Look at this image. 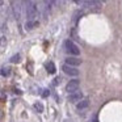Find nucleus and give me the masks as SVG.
I'll use <instances>...</instances> for the list:
<instances>
[{
    "mask_svg": "<svg viewBox=\"0 0 122 122\" xmlns=\"http://www.w3.org/2000/svg\"><path fill=\"white\" fill-rule=\"evenodd\" d=\"M37 7H36V3L33 1H28L26 3V19L28 21H34V19L37 17Z\"/></svg>",
    "mask_w": 122,
    "mask_h": 122,
    "instance_id": "nucleus-1",
    "label": "nucleus"
},
{
    "mask_svg": "<svg viewBox=\"0 0 122 122\" xmlns=\"http://www.w3.org/2000/svg\"><path fill=\"white\" fill-rule=\"evenodd\" d=\"M64 47H66L67 53L71 54V55H79V54H80V49L77 47V46L75 45L71 40H67L66 42H64Z\"/></svg>",
    "mask_w": 122,
    "mask_h": 122,
    "instance_id": "nucleus-2",
    "label": "nucleus"
},
{
    "mask_svg": "<svg viewBox=\"0 0 122 122\" xmlns=\"http://www.w3.org/2000/svg\"><path fill=\"white\" fill-rule=\"evenodd\" d=\"M79 85H80V81L77 79H74V80H70L68 84L66 85V91L68 92V95H71V93L76 92V91H79Z\"/></svg>",
    "mask_w": 122,
    "mask_h": 122,
    "instance_id": "nucleus-3",
    "label": "nucleus"
},
{
    "mask_svg": "<svg viewBox=\"0 0 122 122\" xmlns=\"http://www.w3.org/2000/svg\"><path fill=\"white\" fill-rule=\"evenodd\" d=\"M21 11H22V7L20 1H13L12 3V12H13V16L16 20L21 19Z\"/></svg>",
    "mask_w": 122,
    "mask_h": 122,
    "instance_id": "nucleus-4",
    "label": "nucleus"
},
{
    "mask_svg": "<svg viewBox=\"0 0 122 122\" xmlns=\"http://www.w3.org/2000/svg\"><path fill=\"white\" fill-rule=\"evenodd\" d=\"M62 70H63L64 74L70 75V76H77V75H79V70H77L76 67H71V66L64 64V66L62 67Z\"/></svg>",
    "mask_w": 122,
    "mask_h": 122,
    "instance_id": "nucleus-5",
    "label": "nucleus"
},
{
    "mask_svg": "<svg viewBox=\"0 0 122 122\" xmlns=\"http://www.w3.org/2000/svg\"><path fill=\"white\" fill-rule=\"evenodd\" d=\"M80 100H83V93H81V91H76V92L71 93V95L68 96V101H70V102H72V104L79 102Z\"/></svg>",
    "mask_w": 122,
    "mask_h": 122,
    "instance_id": "nucleus-6",
    "label": "nucleus"
},
{
    "mask_svg": "<svg viewBox=\"0 0 122 122\" xmlns=\"http://www.w3.org/2000/svg\"><path fill=\"white\" fill-rule=\"evenodd\" d=\"M66 64L67 66H71V67H76L79 64H81V59L79 58H75V56H68L66 59Z\"/></svg>",
    "mask_w": 122,
    "mask_h": 122,
    "instance_id": "nucleus-7",
    "label": "nucleus"
},
{
    "mask_svg": "<svg viewBox=\"0 0 122 122\" xmlns=\"http://www.w3.org/2000/svg\"><path fill=\"white\" fill-rule=\"evenodd\" d=\"M88 105H89V100H88V98H83V100H80L79 102L76 104V109L77 110H83V109L88 108Z\"/></svg>",
    "mask_w": 122,
    "mask_h": 122,
    "instance_id": "nucleus-8",
    "label": "nucleus"
},
{
    "mask_svg": "<svg viewBox=\"0 0 122 122\" xmlns=\"http://www.w3.org/2000/svg\"><path fill=\"white\" fill-rule=\"evenodd\" d=\"M37 25H38L37 21H26V24H25V28H26V30H32V29H34Z\"/></svg>",
    "mask_w": 122,
    "mask_h": 122,
    "instance_id": "nucleus-9",
    "label": "nucleus"
},
{
    "mask_svg": "<svg viewBox=\"0 0 122 122\" xmlns=\"http://www.w3.org/2000/svg\"><path fill=\"white\" fill-rule=\"evenodd\" d=\"M46 68H47V72L49 74H55V66H54V63L53 62H49L47 64H46Z\"/></svg>",
    "mask_w": 122,
    "mask_h": 122,
    "instance_id": "nucleus-10",
    "label": "nucleus"
},
{
    "mask_svg": "<svg viewBox=\"0 0 122 122\" xmlns=\"http://www.w3.org/2000/svg\"><path fill=\"white\" fill-rule=\"evenodd\" d=\"M11 74V68L9 67H3V68H0V75L1 76H8Z\"/></svg>",
    "mask_w": 122,
    "mask_h": 122,
    "instance_id": "nucleus-11",
    "label": "nucleus"
},
{
    "mask_svg": "<svg viewBox=\"0 0 122 122\" xmlns=\"http://www.w3.org/2000/svg\"><path fill=\"white\" fill-rule=\"evenodd\" d=\"M20 61H21V55L20 54H16V55H13L11 58V63H19Z\"/></svg>",
    "mask_w": 122,
    "mask_h": 122,
    "instance_id": "nucleus-12",
    "label": "nucleus"
},
{
    "mask_svg": "<svg viewBox=\"0 0 122 122\" xmlns=\"http://www.w3.org/2000/svg\"><path fill=\"white\" fill-rule=\"evenodd\" d=\"M34 109L38 112V113H42V112H43V105L41 102H36L34 104Z\"/></svg>",
    "mask_w": 122,
    "mask_h": 122,
    "instance_id": "nucleus-13",
    "label": "nucleus"
},
{
    "mask_svg": "<svg viewBox=\"0 0 122 122\" xmlns=\"http://www.w3.org/2000/svg\"><path fill=\"white\" fill-rule=\"evenodd\" d=\"M5 46H7V37L1 36L0 37V47H5Z\"/></svg>",
    "mask_w": 122,
    "mask_h": 122,
    "instance_id": "nucleus-14",
    "label": "nucleus"
},
{
    "mask_svg": "<svg viewBox=\"0 0 122 122\" xmlns=\"http://www.w3.org/2000/svg\"><path fill=\"white\" fill-rule=\"evenodd\" d=\"M81 16H83V12L81 11H76V12H75V15H74V21L77 22V20H79Z\"/></svg>",
    "mask_w": 122,
    "mask_h": 122,
    "instance_id": "nucleus-15",
    "label": "nucleus"
},
{
    "mask_svg": "<svg viewBox=\"0 0 122 122\" xmlns=\"http://www.w3.org/2000/svg\"><path fill=\"white\" fill-rule=\"evenodd\" d=\"M61 77H55V79H54V81H53V84L54 85H58V84H61Z\"/></svg>",
    "mask_w": 122,
    "mask_h": 122,
    "instance_id": "nucleus-16",
    "label": "nucleus"
},
{
    "mask_svg": "<svg viewBox=\"0 0 122 122\" xmlns=\"http://www.w3.org/2000/svg\"><path fill=\"white\" fill-rule=\"evenodd\" d=\"M5 98H7L5 93H4L3 91H0V100H5Z\"/></svg>",
    "mask_w": 122,
    "mask_h": 122,
    "instance_id": "nucleus-17",
    "label": "nucleus"
},
{
    "mask_svg": "<svg viewBox=\"0 0 122 122\" xmlns=\"http://www.w3.org/2000/svg\"><path fill=\"white\" fill-rule=\"evenodd\" d=\"M42 96H43V97H47V96H49V91L45 89V91L42 92Z\"/></svg>",
    "mask_w": 122,
    "mask_h": 122,
    "instance_id": "nucleus-18",
    "label": "nucleus"
},
{
    "mask_svg": "<svg viewBox=\"0 0 122 122\" xmlns=\"http://www.w3.org/2000/svg\"><path fill=\"white\" fill-rule=\"evenodd\" d=\"M3 117V112H1V109H0V118Z\"/></svg>",
    "mask_w": 122,
    "mask_h": 122,
    "instance_id": "nucleus-19",
    "label": "nucleus"
},
{
    "mask_svg": "<svg viewBox=\"0 0 122 122\" xmlns=\"http://www.w3.org/2000/svg\"><path fill=\"white\" fill-rule=\"evenodd\" d=\"M64 122H72L71 119H64Z\"/></svg>",
    "mask_w": 122,
    "mask_h": 122,
    "instance_id": "nucleus-20",
    "label": "nucleus"
}]
</instances>
